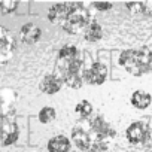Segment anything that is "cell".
<instances>
[{"label": "cell", "mask_w": 152, "mask_h": 152, "mask_svg": "<svg viewBox=\"0 0 152 152\" xmlns=\"http://www.w3.org/2000/svg\"><path fill=\"white\" fill-rule=\"evenodd\" d=\"M84 34H85L84 36L85 40H88V42H97V40H100L103 37V27L97 21H91L88 24V27L85 28Z\"/></svg>", "instance_id": "5bb4252c"}, {"label": "cell", "mask_w": 152, "mask_h": 152, "mask_svg": "<svg viewBox=\"0 0 152 152\" xmlns=\"http://www.w3.org/2000/svg\"><path fill=\"white\" fill-rule=\"evenodd\" d=\"M91 14L82 3H73V9L69 14V17L64 20L61 27L69 34H81L85 31L88 24L91 23Z\"/></svg>", "instance_id": "7a4b0ae2"}, {"label": "cell", "mask_w": 152, "mask_h": 152, "mask_svg": "<svg viewBox=\"0 0 152 152\" xmlns=\"http://www.w3.org/2000/svg\"><path fill=\"white\" fill-rule=\"evenodd\" d=\"M73 9V3H55L48 11V21L52 24H63Z\"/></svg>", "instance_id": "ba28073f"}, {"label": "cell", "mask_w": 152, "mask_h": 152, "mask_svg": "<svg viewBox=\"0 0 152 152\" xmlns=\"http://www.w3.org/2000/svg\"><path fill=\"white\" fill-rule=\"evenodd\" d=\"M119 64L133 76H143L152 72V51L148 46L125 49L119 55Z\"/></svg>", "instance_id": "6da1fadb"}, {"label": "cell", "mask_w": 152, "mask_h": 152, "mask_svg": "<svg viewBox=\"0 0 152 152\" xmlns=\"http://www.w3.org/2000/svg\"><path fill=\"white\" fill-rule=\"evenodd\" d=\"M93 6L97 9V11H102V12H106L112 8V3H93Z\"/></svg>", "instance_id": "44dd1931"}, {"label": "cell", "mask_w": 152, "mask_h": 152, "mask_svg": "<svg viewBox=\"0 0 152 152\" xmlns=\"http://www.w3.org/2000/svg\"><path fill=\"white\" fill-rule=\"evenodd\" d=\"M84 61L76 57L73 60H70L67 63V67H66V72H64V78L63 79V84H66L67 87L70 88H75L78 90L84 85Z\"/></svg>", "instance_id": "3957f363"}, {"label": "cell", "mask_w": 152, "mask_h": 152, "mask_svg": "<svg viewBox=\"0 0 152 152\" xmlns=\"http://www.w3.org/2000/svg\"><path fill=\"white\" fill-rule=\"evenodd\" d=\"M107 78V67L106 64L96 61L84 72V82L90 85H102Z\"/></svg>", "instance_id": "8992f818"}, {"label": "cell", "mask_w": 152, "mask_h": 152, "mask_svg": "<svg viewBox=\"0 0 152 152\" xmlns=\"http://www.w3.org/2000/svg\"><path fill=\"white\" fill-rule=\"evenodd\" d=\"M93 104L88 102V100H82V102H79L78 104L75 106V112L78 113L81 118H84V119H87V118H90L91 115H93Z\"/></svg>", "instance_id": "e0dca14e"}, {"label": "cell", "mask_w": 152, "mask_h": 152, "mask_svg": "<svg viewBox=\"0 0 152 152\" xmlns=\"http://www.w3.org/2000/svg\"><path fill=\"white\" fill-rule=\"evenodd\" d=\"M130 102H131L133 107L143 110V109H148V107L151 106V103H152V96H151L149 93L143 91V90H137V91H134V93L131 94Z\"/></svg>", "instance_id": "4fadbf2b"}, {"label": "cell", "mask_w": 152, "mask_h": 152, "mask_svg": "<svg viewBox=\"0 0 152 152\" xmlns=\"http://www.w3.org/2000/svg\"><path fill=\"white\" fill-rule=\"evenodd\" d=\"M125 8L128 11H131L133 14H142V2H137V3H127Z\"/></svg>", "instance_id": "d6986e66"}, {"label": "cell", "mask_w": 152, "mask_h": 152, "mask_svg": "<svg viewBox=\"0 0 152 152\" xmlns=\"http://www.w3.org/2000/svg\"><path fill=\"white\" fill-rule=\"evenodd\" d=\"M125 137L131 145H143L149 139V128H148L146 124H143L140 121L133 122L127 127Z\"/></svg>", "instance_id": "52a82bcc"}, {"label": "cell", "mask_w": 152, "mask_h": 152, "mask_svg": "<svg viewBox=\"0 0 152 152\" xmlns=\"http://www.w3.org/2000/svg\"><path fill=\"white\" fill-rule=\"evenodd\" d=\"M14 52H15V39L12 33L6 27L0 26V67L6 66L12 60Z\"/></svg>", "instance_id": "277c9868"}, {"label": "cell", "mask_w": 152, "mask_h": 152, "mask_svg": "<svg viewBox=\"0 0 152 152\" xmlns=\"http://www.w3.org/2000/svg\"><path fill=\"white\" fill-rule=\"evenodd\" d=\"M151 37H152V33H151Z\"/></svg>", "instance_id": "7402d4cb"}, {"label": "cell", "mask_w": 152, "mask_h": 152, "mask_svg": "<svg viewBox=\"0 0 152 152\" xmlns=\"http://www.w3.org/2000/svg\"><path fill=\"white\" fill-rule=\"evenodd\" d=\"M76 57H78V49H76V46H73V45H64L58 51V60H63V61L69 63L70 60H73Z\"/></svg>", "instance_id": "9a60e30c"}, {"label": "cell", "mask_w": 152, "mask_h": 152, "mask_svg": "<svg viewBox=\"0 0 152 152\" xmlns=\"http://www.w3.org/2000/svg\"><path fill=\"white\" fill-rule=\"evenodd\" d=\"M55 116H57V112H55V109L51 107V106L42 107V109L39 110V113H37V119H39L42 124H51V122L55 119Z\"/></svg>", "instance_id": "2e32d148"}, {"label": "cell", "mask_w": 152, "mask_h": 152, "mask_svg": "<svg viewBox=\"0 0 152 152\" xmlns=\"http://www.w3.org/2000/svg\"><path fill=\"white\" fill-rule=\"evenodd\" d=\"M20 137V130L15 121L0 118V146H11Z\"/></svg>", "instance_id": "5b68a950"}, {"label": "cell", "mask_w": 152, "mask_h": 152, "mask_svg": "<svg viewBox=\"0 0 152 152\" xmlns=\"http://www.w3.org/2000/svg\"><path fill=\"white\" fill-rule=\"evenodd\" d=\"M70 146H72L70 139L64 134H58L49 139L46 148H48V152H69Z\"/></svg>", "instance_id": "7c38bea8"}, {"label": "cell", "mask_w": 152, "mask_h": 152, "mask_svg": "<svg viewBox=\"0 0 152 152\" xmlns=\"http://www.w3.org/2000/svg\"><path fill=\"white\" fill-rule=\"evenodd\" d=\"M39 87H40V91L43 94L54 96L63 88V79L55 73H49V75H46V76L42 78Z\"/></svg>", "instance_id": "9c48e42d"}, {"label": "cell", "mask_w": 152, "mask_h": 152, "mask_svg": "<svg viewBox=\"0 0 152 152\" xmlns=\"http://www.w3.org/2000/svg\"><path fill=\"white\" fill-rule=\"evenodd\" d=\"M70 142L75 143V146L81 149V151H90L91 145H93V136L85 131L84 128L76 127L72 130V136H70Z\"/></svg>", "instance_id": "30bf717a"}, {"label": "cell", "mask_w": 152, "mask_h": 152, "mask_svg": "<svg viewBox=\"0 0 152 152\" xmlns=\"http://www.w3.org/2000/svg\"><path fill=\"white\" fill-rule=\"evenodd\" d=\"M142 14L152 15V2H142Z\"/></svg>", "instance_id": "ffe728a7"}, {"label": "cell", "mask_w": 152, "mask_h": 152, "mask_svg": "<svg viewBox=\"0 0 152 152\" xmlns=\"http://www.w3.org/2000/svg\"><path fill=\"white\" fill-rule=\"evenodd\" d=\"M40 36H42L40 27H37V26L33 24V23L24 24V26L21 27V30H20V39H21V42L26 43V45H33V43H36V42L40 39Z\"/></svg>", "instance_id": "8fae6325"}, {"label": "cell", "mask_w": 152, "mask_h": 152, "mask_svg": "<svg viewBox=\"0 0 152 152\" xmlns=\"http://www.w3.org/2000/svg\"><path fill=\"white\" fill-rule=\"evenodd\" d=\"M18 5L20 3L17 0H3V2H0V12L2 14H11L18 8Z\"/></svg>", "instance_id": "ac0fdd59"}]
</instances>
